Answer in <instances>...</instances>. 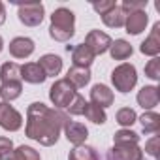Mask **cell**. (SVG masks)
<instances>
[{
    "label": "cell",
    "instance_id": "obj_1",
    "mask_svg": "<svg viewBox=\"0 0 160 160\" xmlns=\"http://www.w3.org/2000/svg\"><path fill=\"white\" fill-rule=\"evenodd\" d=\"M68 121H70V117L64 111L47 108L42 102H34L27 109V128H25V132L30 139L38 141L40 145L51 147L58 141L60 132H62V128Z\"/></svg>",
    "mask_w": 160,
    "mask_h": 160
},
{
    "label": "cell",
    "instance_id": "obj_2",
    "mask_svg": "<svg viewBox=\"0 0 160 160\" xmlns=\"http://www.w3.org/2000/svg\"><path fill=\"white\" fill-rule=\"evenodd\" d=\"M75 34V15L68 8H57L51 15L49 36L55 42H68Z\"/></svg>",
    "mask_w": 160,
    "mask_h": 160
},
{
    "label": "cell",
    "instance_id": "obj_3",
    "mask_svg": "<svg viewBox=\"0 0 160 160\" xmlns=\"http://www.w3.org/2000/svg\"><path fill=\"white\" fill-rule=\"evenodd\" d=\"M111 83L119 92H130L138 83V72L134 64L122 62L111 72Z\"/></svg>",
    "mask_w": 160,
    "mask_h": 160
},
{
    "label": "cell",
    "instance_id": "obj_4",
    "mask_svg": "<svg viewBox=\"0 0 160 160\" xmlns=\"http://www.w3.org/2000/svg\"><path fill=\"white\" fill-rule=\"evenodd\" d=\"M75 96H77L75 89L66 81V79H57V81L51 85V89H49V100L53 102L55 109L68 108L73 102Z\"/></svg>",
    "mask_w": 160,
    "mask_h": 160
},
{
    "label": "cell",
    "instance_id": "obj_5",
    "mask_svg": "<svg viewBox=\"0 0 160 160\" xmlns=\"http://www.w3.org/2000/svg\"><path fill=\"white\" fill-rule=\"evenodd\" d=\"M43 13H45V8L42 2L17 4V17L27 27H38L43 21Z\"/></svg>",
    "mask_w": 160,
    "mask_h": 160
},
{
    "label": "cell",
    "instance_id": "obj_6",
    "mask_svg": "<svg viewBox=\"0 0 160 160\" xmlns=\"http://www.w3.org/2000/svg\"><path fill=\"white\" fill-rule=\"evenodd\" d=\"M21 126H23L21 113L8 102H0V128L8 132H17Z\"/></svg>",
    "mask_w": 160,
    "mask_h": 160
},
{
    "label": "cell",
    "instance_id": "obj_7",
    "mask_svg": "<svg viewBox=\"0 0 160 160\" xmlns=\"http://www.w3.org/2000/svg\"><path fill=\"white\" fill-rule=\"evenodd\" d=\"M108 160H143V151L138 143H113L108 152Z\"/></svg>",
    "mask_w": 160,
    "mask_h": 160
},
{
    "label": "cell",
    "instance_id": "obj_8",
    "mask_svg": "<svg viewBox=\"0 0 160 160\" xmlns=\"http://www.w3.org/2000/svg\"><path fill=\"white\" fill-rule=\"evenodd\" d=\"M85 45L94 53V57L96 55H102V53H106L108 49H109V45H111V38L106 34V32H102V30H91L89 34H87V38H85Z\"/></svg>",
    "mask_w": 160,
    "mask_h": 160
},
{
    "label": "cell",
    "instance_id": "obj_9",
    "mask_svg": "<svg viewBox=\"0 0 160 160\" xmlns=\"http://www.w3.org/2000/svg\"><path fill=\"white\" fill-rule=\"evenodd\" d=\"M64 136H66V139L72 143V145H83L85 143V139L89 138V130H87V126L85 124H81V122H77V121H68L66 124H64Z\"/></svg>",
    "mask_w": 160,
    "mask_h": 160
},
{
    "label": "cell",
    "instance_id": "obj_10",
    "mask_svg": "<svg viewBox=\"0 0 160 160\" xmlns=\"http://www.w3.org/2000/svg\"><path fill=\"white\" fill-rule=\"evenodd\" d=\"M149 23V15L145 13V10H139V12H130L126 15V21H124V27H126V32L132 34V36H138L145 30Z\"/></svg>",
    "mask_w": 160,
    "mask_h": 160
},
{
    "label": "cell",
    "instance_id": "obj_11",
    "mask_svg": "<svg viewBox=\"0 0 160 160\" xmlns=\"http://www.w3.org/2000/svg\"><path fill=\"white\" fill-rule=\"evenodd\" d=\"M66 49H68V51L72 49V60H73V66L89 68V66L94 62V53H92L85 43H79V45H75V47L68 45Z\"/></svg>",
    "mask_w": 160,
    "mask_h": 160
},
{
    "label": "cell",
    "instance_id": "obj_12",
    "mask_svg": "<svg viewBox=\"0 0 160 160\" xmlns=\"http://www.w3.org/2000/svg\"><path fill=\"white\" fill-rule=\"evenodd\" d=\"M34 42L30 38H25V36H19V38H13L10 42V55L15 57V58H27L34 53Z\"/></svg>",
    "mask_w": 160,
    "mask_h": 160
},
{
    "label": "cell",
    "instance_id": "obj_13",
    "mask_svg": "<svg viewBox=\"0 0 160 160\" xmlns=\"http://www.w3.org/2000/svg\"><path fill=\"white\" fill-rule=\"evenodd\" d=\"M91 104H94V106H98L102 109L113 106V91H109L108 85L96 83L91 89Z\"/></svg>",
    "mask_w": 160,
    "mask_h": 160
},
{
    "label": "cell",
    "instance_id": "obj_14",
    "mask_svg": "<svg viewBox=\"0 0 160 160\" xmlns=\"http://www.w3.org/2000/svg\"><path fill=\"white\" fill-rule=\"evenodd\" d=\"M139 51L147 57H158V53H160V23H154L151 34L139 45Z\"/></svg>",
    "mask_w": 160,
    "mask_h": 160
},
{
    "label": "cell",
    "instance_id": "obj_15",
    "mask_svg": "<svg viewBox=\"0 0 160 160\" xmlns=\"http://www.w3.org/2000/svg\"><path fill=\"white\" fill-rule=\"evenodd\" d=\"M21 79H25L27 83H32V85H42L47 79V75L43 73L38 62H27L25 66H21Z\"/></svg>",
    "mask_w": 160,
    "mask_h": 160
},
{
    "label": "cell",
    "instance_id": "obj_16",
    "mask_svg": "<svg viewBox=\"0 0 160 160\" xmlns=\"http://www.w3.org/2000/svg\"><path fill=\"white\" fill-rule=\"evenodd\" d=\"M158 100H160V92H158V87H154V85H147L138 92V104L145 111H151L152 108H156Z\"/></svg>",
    "mask_w": 160,
    "mask_h": 160
},
{
    "label": "cell",
    "instance_id": "obj_17",
    "mask_svg": "<svg viewBox=\"0 0 160 160\" xmlns=\"http://www.w3.org/2000/svg\"><path fill=\"white\" fill-rule=\"evenodd\" d=\"M66 81L73 87V89H81L91 81V70L89 68H79V66H72L66 73Z\"/></svg>",
    "mask_w": 160,
    "mask_h": 160
},
{
    "label": "cell",
    "instance_id": "obj_18",
    "mask_svg": "<svg viewBox=\"0 0 160 160\" xmlns=\"http://www.w3.org/2000/svg\"><path fill=\"white\" fill-rule=\"evenodd\" d=\"M38 64L42 66V70H43V73H45L47 77H55V75H58L60 70H62V58H60L58 55H53V53L43 55Z\"/></svg>",
    "mask_w": 160,
    "mask_h": 160
},
{
    "label": "cell",
    "instance_id": "obj_19",
    "mask_svg": "<svg viewBox=\"0 0 160 160\" xmlns=\"http://www.w3.org/2000/svg\"><path fill=\"white\" fill-rule=\"evenodd\" d=\"M126 15H128V13H126L121 6H115V8H111L108 13L102 15V21H104V25L109 27V28H121V27H124Z\"/></svg>",
    "mask_w": 160,
    "mask_h": 160
},
{
    "label": "cell",
    "instance_id": "obj_20",
    "mask_svg": "<svg viewBox=\"0 0 160 160\" xmlns=\"http://www.w3.org/2000/svg\"><path fill=\"white\" fill-rule=\"evenodd\" d=\"M23 92V83L21 81H8V83H2L0 85V98L2 102H12L15 98H19Z\"/></svg>",
    "mask_w": 160,
    "mask_h": 160
},
{
    "label": "cell",
    "instance_id": "obj_21",
    "mask_svg": "<svg viewBox=\"0 0 160 160\" xmlns=\"http://www.w3.org/2000/svg\"><path fill=\"white\" fill-rule=\"evenodd\" d=\"M0 81H23L21 79V66L17 62H4L0 66Z\"/></svg>",
    "mask_w": 160,
    "mask_h": 160
},
{
    "label": "cell",
    "instance_id": "obj_22",
    "mask_svg": "<svg viewBox=\"0 0 160 160\" xmlns=\"http://www.w3.org/2000/svg\"><path fill=\"white\" fill-rule=\"evenodd\" d=\"M68 160H100L98 158V152L94 147H89V145H77L70 151L68 154Z\"/></svg>",
    "mask_w": 160,
    "mask_h": 160
},
{
    "label": "cell",
    "instance_id": "obj_23",
    "mask_svg": "<svg viewBox=\"0 0 160 160\" xmlns=\"http://www.w3.org/2000/svg\"><path fill=\"white\" fill-rule=\"evenodd\" d=\"M132 45L126 42V40H115V42H111V45H109V53H111V57L115 58V60H126L130 55H132Z\"/></svg>",
    "mask_w": 160,
    "mask_h": 160
},
{
    "label": "cell",
    "instance_id": "obj_24",
    "mask_svg": "<svg viewBox=\"0 0 160 160\" xmlns=\"http://www.w3.org/2000/svg\"><path fill=\"white\" fill-rule=\"evenodd\" d=\"M139 122H141V128L145 134H156L160 130V115L154 111H145L139 117Z\"/></svg>",
    "mask_w": 160,
    "mask_h": 160
},
{
    "label": "cell",
    "instance_id": "obj_25",
    "mask_svg": "<svg viewBox=\"0 0 160 160\" xmlns=\"http://www.w3.org/2000/svg\"><path fill=\"white\" fill-rule=\"evenodd\" d=\"M6 160H40V152L28 145H21L15 151H12V154Z\"/></svg>",
    "mask_w": 160,
    "mask_h": 160
},
{
    "label": "cell",
    "instance_id": "obj_26",
    "mask_svg": "<svg viewBox=\"0 0 160 160\" xmlns=\"http://www.w3.org/2000/svg\"><path fill=\"white\" fill-rule=\"evenodd\" d=\"M83 115L91 121V122H94V124H104L106 121H108V115H106V111L102 109V108H98V106H94V104H89L87 102V106H85V111H83Z\"/></svg>",
    "mask_w": 160,
    "mask_h": 160
},
{
    "label": "cell",
    "instance_id": "obj_27",
    "mask_svg": "<svg viewBox=\"0 0 160 160\" xmlns=\"http://www.w3.org/2000/svg\"><path fill=\"white\" fill-rule=\"evenodd\" d=\"M115 119H117V122H119L122 128H128V126H132V124L138 121V115H136L134 109H130V108H122V109L117 111Z\"/></svg>",
    "mask_w": 160,
    "mask_h": 160
},
{
    "label": "cell",
    "instance_id": "obj_28",
    "mask_svg": "<svg viewBox=\"0 0 160 160\" xmlns=\"http://www.w3.org/2000/svg\"><path fill=\"white\" fill-rule=\"evenodd\" d=\"M138 141H139V134H136L130 128H121L113 136V143H138Z\"/></svg>",
    "mask_w": 160,
    "mask_h": 160
},
{
    "label": "cell",
    "instance_id": "obj_29",
    "mask_svg": "<svg viewBox=\"0 0 160 160\" xmlns=\"http://www.w3.org/2000/svg\"><path fill=\"white\" fill-rule=\"evenodd\" d=\"M145 75L151 77L152 81H158V79H160V58L158 57H152L145 64Z\"/></svg>",
    "mask_w": 160,
    "mask_h": 160
},
{
    "label": "cell",
    "instance_id": "obj_30",
    "mask_svg": "<svg viewBox=\"0 0 160 160\" xmlns=\"http://www.w3.org/2000/svg\"><path fill=\"white\" fill-rule=\"evenodd\" d=\"M126 13L130 12H139L147 8V0H122V6H121Z\"/></svg>",
    "mask_w": 160,
    "mask_h": 160
},
{
    "label": "cell",
    "instance_id": "obj_31",
    "mask_svg": "<svg viewBox=\"0 0 160 160\" xmlns=\"http://www.w3.org/2000/svg\"><path fill=\"white\" fill-rule=\"evenodd\" d=\"M85 106H87L85 98H83L81 94H77V96L73 98V102L68 106V109H70V115H83V111H85Z\"/></svg>",
    "mask_w": 160,
    "mask_h": 160
},
{
    "label": "cell",
    "instance_id": "obj_32",
    "mask_svg": "<svg viewBox=\"0 0 160 160\" xmlns=\"http://www.w3.org/2000/svg\"><path fill=\"white\" fill-rule=\"evenodd\" d=\"M117 4L113 2V0H104V2H92V8L100 13V15H104V13H108L111 8H115Z\"/></svg>",
    "mask_w": 160,
    "mask_h": 160
},
{
    "label": "cell",
    "instance_id": "obj_33",
    "mask_svg": "<svg viewBox=\"0 0 160 160\" xmlns=\"http://www.w3.org/2000/svg\"><path fill=\"white\" fill-rule=\"evenodd\" d=\"M13 151V143L10 138H0V154H2L4 158H8Z\"/></svg>",
    "mask_w": 160,
    "mask_h": 160
},
{
    "label": "cell",
    "instance_id": "obj_34",
    "mask_svg": "<svg viewBox=\"0 0 160 160\" xmlns=\"http://www.w3.org/2000/svg\"><path fill=\"white\" fill-rule=\"evenodd\" d=\"M156 145H158V136H152L147 143H145V152L149 154V156H156Z\"/></svg>",
    "mask_w": 160,
    "mask_h": 160
},
{
    "label": "cell",
    "instance_id": "obj_35",
    "mask_svg": "<svg viewBox=\"0 0 160 160\" xmlns=\"http://www.w3.org/2000/svg\"><path fill=\"white\" fill-rule=\"evenodd\" d=\"M6 23V8H4V4L0 2V27H2Z\"/></svg>",
    "mask_w": 160,
    "mask_h": 160
},
{
    "label": "cell",
    "instance_id": "obj_36",
    "mask_svg": "<svg viewBox=\"0 0 160 160\" xmlns=\"http://www.w3.org/2000/svg\"><path fill=\"white\" fill-rule=\"evenodd\" d=\"M4 49V40H2V36H0V51Z\"/></svg>",
    "mask_w": 160,
    "mask_h": 160
},
{
    "label": "cell",
    "instance_id": "obj_37",
    "mask_svg": "<svg viewBox=\"0 0 160 160\" xmlns=\"http://www.w3.org/2000/svg\"><path fill=\"white\" fill-rule=\"evenodd\" d=\"M0 160H4V156H2V154H0Z\"/></svg>",
    "mask_w": 160,
    "mask_h": 160
}]
</instances>
